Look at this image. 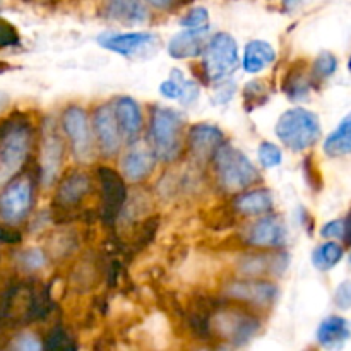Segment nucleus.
<instances>
[{"mask_svg":"<svg viewBox=\"0 0 351 351\" xmlns=\"http://www.w3.org/2000/svg\"><path fill=\"white\" fill-rule=\"evenodd\" d=\"M31 144L33 127L26 117L14 115L0 123V184L23 168Z\"/></svg>","mask_w":351,"mask_h":351,"instance_id":"obj_1","label":"nucleus"},{"mask_svg":"<svg viewBox=\"0 0 351 351\" xmlns=\"http://www.w3.org/2000/svg\"><path fill=\"white\" fill-rule=\"evenodd\" d=\"M219 185L226 192H240L252 187L261 180V175L252 161L232 144H221L211 158Z\"/></svg>","mask_w":351,"mask_h":351,"instance_id":"obj_2","label":"nucleus"},{"mask_svg":"<svg viewBox=\"0 0 351 351\" xmlns=\"http://www.w3.org/2000/svg\"><path fill=\"white\" fill-rule=\"evenodd\" d=\"M209 328L211 336L215 335L223 341L242 346L261 331V319L247 308L218 305L209 317Z\"/></svg>","mask_w":351,"mask_h":351,"instance_id":"obj_3","label":"nucleus"},{"mask_svg":"<svg viewBox=\"0 0 351 351\" xmlns=\"http://www.w3.org/2000/svg\"><path fill=\"white\" fill-rule=\"evenodd\" d=\"M274 132L288 149L305 151L321 139V123L314 112L297 106L278 119Z\"/></svg>","mask_w":351,"mask_h":351,"instance_id":"obj_4","label":"nucleus"},{"mask_svg":"<svg viewBox=\"0 0 351 351\" xmlns=\"http://www.w3.org/2000/svg\"><path fill=\"white\" fill-rule=\"evenodd\" d=\"M182 115L167 106H156L151 115L149 137L156 158L163 161L177 160L182 149Z\"/></svg>","mask_w":351,"mask_h":351,"instance_id":"obj_5","label":"nucleus"},{"mask_svg":"<svg viewBox=\"0 0 351 351\" xmlns=\"http://www.w3.org/2000/svg\"><path fill=\"white\" fill-rule=\"evenodd\" d=\"M202 55L204 74L211 81H223L239 67V47L228 33H216L211 36L202 50Z\"/></svg>","mask_w":351,"mask_h":351,"instance_id":"obj_6","label":"nucleus"},{"mask_svg":"<svg viewBox=\"0 0 351 351\" xmlns=\"http://www.w3.org/2000/svg\"><path fill=\"white\" fill-rule=\"evenodd\" d=\"M62 129L69 137L74 156L77 161L88 163L93 160V127L86 110L79 105H71L62 113Z\"/></svg>","mask_w":351,"mask_h":351,"instance_id":"obj_7","label":"nucleus"},{"mask_svg":"<svg viewBox=\"0 0 351 351\" xmlns=\"http://www.w3.org/2000/svg\"><path fill=\"white\" fill-rule=\"evenodd\" d=\"M33 182L27 175L14 178L0 194V218L7 225L23 221L33 206Z\"/></svg>","mask_w":351,"mask_h":351,"instance_id":"obj_8","label":"nucleus"},{"mask_svg":"<svg viewBox=\"0 0 351 351\" xmlns=\"http://www.w3.org/2000/svg\"><path fill=\"white\" fill-rule=\"evenodd\" d=\"M98 182L99 191H101V209L99 216L106 225H113L120 215L122 208L127 201V189L125 182L110 167L98 168Z\"/></svg>","mask_w":351,"mask_h":351,"instance_id":"obj_9","label":"nucleus"},{"mask_svg":"<svg viewBox=\"0 0 351 351\" xmlns=\"http://www.w3.org/2000/svg\"><path fill=\"white\" fill-rule=\"evenodd\" d=\"M64 141L53 122L47 120L40 141V178L45 187H50L58 177L64 161Z\"/></svg>","mask_w":351,"mask_h":351,"instance_id":"obj_10","label":"nucleus"},{"mask_svg":"<svg viewBox=\"0 0 351 351\" xmlns=\"http://www.w3.org/2000/svg\"><path fill=\"white\" fill-rule=\"evenodd\" d=\"M225 295L230 300H237L249 307L267 308L276 302L280 290L271 281L240 280L226 285Z\"/></svg>","mask_w":351,"mask_h":351,"instance_id":"obj_11","label":"nucleus"},{"mask_svg":"<svg viewBox=\"0 0 351 351\" xmlns=\"http://www.w3.org/2000/svg\"><path fill=\"white\" fill-rule=\"evenodd\" d=\"M93 130H95L96 141H98L99 151L105 156L112 158L119 153L120 143H122V132H120L119 122H117L113 105H99L93 113Z\"/></svg>","mask_w":351,"mask_h":351,"instance_id":"obj_12","label":"nucleus"},{"mask_svg":"<svg viewBox=\"0 0 351 351\" xmlns=\"http://www.w3.org/2000/svg\"><path fill=\"white\" fill-rule=\"evenodd\" d=\"M245 242L257 249H280L287 243V226L276 215L257 219L245 233Z\"/></svg>","mask_w":351,"mask_h":351,"instance_id":"obj_13","label":"nucleus"},{"mask_svg":"<svg viewBox=\"0 0 351 351\" xmlns=\"http://www.w3.org/2000/svg\"><path fill=\"white\" fill-rule=\"evenodd\" d=\"M288 263L290 259L287 254H247L240 259L237 271L245 278L281 276Z\"/></svg>","mask_w":351,"mask_h":351,"instance_id":"obj_14","label":"nucleus"},{"mask_svg":"<svg viewBox=\"0 0 351 351\" xmlns=\"http://www.w3.org/2000/svg\"><path fill=\"white\" fill-rule=\"evenodd\" d=\"M91 191V180L82 171H71L60 182L55 194V209L65 213L75 208Z\"/></svg>","mask_w":351,"mask_h":351,"instance_id":"obj_15","label":"nucleus"},{"mask_svg":"<svg viewBox=\"0 0 351 351\" xmlns=\"http://www.w3.org/2000/svg\"><path fill=\"white\" fill-rule=\"evenodd\" d=\"M223 141H225V137H223L221 130L215 125H209V123L194 125L187 137L189 151L199 161L211 160L216 149L223 144Z\"/></svg>","mask_w":351,"mask_h":351,"instance_id":"obj_16","label":"nucleus"},{"mask_svg":"<svg viewBox=\"0 0 351 351\" xmlns=\"http://www.w3.org/2000/svg\"><path fill=\"white\" fill-rule=\"evenodd\" d=\"M156 165V154L153 149H147L143 144H136L130 147L122 158V173L130 182H141L146 177H149Z\"/></svg>","mask_w":351,"mask_h":351,"instance_id":"obj_17","label":"nucleus"},{"mask_svg":"<svg viewBox=\"0 0 351 351\" xmlns=\"http://www.w3.org/2000/svg\"><path fill=\"white\" fill-rule=\"evenodd\" d=\"M154 41V34L151 33H143V31H137V33H125V34H101L98 38V43L101 45L106 50L113 51V53L123 55V57H130V55L137 53L143 48L149 47Z\"/></svg>","mask_w":351,"mask_h":351,"instance_id":"obj_18","label":"nucleus"},{"mask_svg":"<svg viewBox=\"0 0 351 351\" xmlns=\"http://www.w3.org/2000/svg\"><path fill=\"white\" fill-rule=\"evenodd\" d=\"M206 33H208V27H202V29H185L182 33L173 34L171 40L168 41V55L171 58H177V60L197 57L204 50Z\"/></svg>","mask_w":351,"mask_h":351,"instance_id":"obj_19","label":"nucleus"},{"mask_svg":"<svg viewBox=\"0 0 351 351\" xmlns=\"http://www.w3.org/2000/svg\"><path fill=\"white\" fill-rule=\"evenodd\" d=\"M113 110H115L117 122H119L122 136L129 141L139 137L141 130H143V112H141L136 99L122 96L115 101Z\"/></svg>","mask_w":351,"mask_h":351,"instance_id":"obj_20","label":"nucleus"},{"mask_svg":"<svg viewBox=\"0 0 351 351\" xmlns=\"http://www.w3.org/2000/svg\"><path fill=\"white\" fill-rule=\"evenodd\" d=\"M106 16L125 26H136L149 19V12L143 0H108Z\"/></svg>","mask_w":351,"mask_h":351,"instance_id":"obj_21","label":"nucleus"},{"mask_svg":"<svg viewBox=\"0 0 351 351\" xmlns=\"http://www.w3.org/2000/svg\"><path fill=\"white\" fill-rule=\"evenodd\" d=\"M312 88V77L307 64L298 60L291 65L283 77V93L291 101H304Z\"/></svg>","mask_w":351,"mask_h":351,"instance_id":"obj_22","label":"nucleus"},{"mask_svg":"<svg viewBox=\"0 0 351 351\" xmlns=\"http://www.w3.org/2000/svg\"><path fill=\"white\" fill-rule=\"evenodd\" d=\"M273 192L267 189H256L237 195L233 201V209L243 216H263L273 209Z\"/></svg>","mask_w":351,"mask_h":351,"instance_id":"obj_23","label":"nucleus"},{"mask_svg":"<svg viewBox=\"0 0 351 351\" xmlns=\"http://www.w3.org/2000/svg\"><path fill=\"white\" fill-rule=\"evenodd\" d=\"M276 60L273 45L263 40H252L245 45L243 51V69L249 74H259Z\"/></svg>","mask_w":351,"mask_h":351,"instance_id":"obj_24","label":"nucleus"},{"mask_svg":"<svg viewBox=\"0 0 351 351\" xmlns=\"http://www.w3.org/2000/svg\"><path fill=\"white\" fill-rule=\"evenodd\" d=\"M351 331L346 319L331 315L324 319L317 329V341L324 348H341L350 339Z\"/></svg>","mask_w":351,"mask_h":351,"instance_id":"obj_25","label":"nucleus"},{"mask_svg":"<svg viewBox=\"0 0 351 351\" xmlns=\"http://www.w3.org/2000/svg\"><path fill=\"white\" fill-rule=\"evenodd\" d=\"M324 153L329 158H341L351 153V113L341 120L336 130L324 143Z\"/></svg>","mask_w":351,"mask_h":351,"instance_id":"obj_26","label":"nucleus"},{"mask_svg":"<svg viewBox=\"0 0 351 351\" xmlns=\"http://www.w3.org/2000/svg\"><path fill=\"white\" fill-rule=\"evenodd\" d=\"M343 256H345V250L339 243L326 242L315 247L312 252V264L319 271H331L343 259Z\"/></svg>","mask_w":351,"mask_h":351,"instance_id":"obj_27","label":"nucleus"},{"mask_svg":"<svg viewBox=\"0 0 351 351\" xmlns=\"http://www.w3.org/2000/svg\"><path fill=\"white\" fill-rule=\"evenodd\" d=\"M269 98V84L263 79H254V81L247 82V86L243 88V105H245L247 112H252V110L266 105Z\"/></svg>","mask_w":351,"mask_h":351,"instance_id":"obj_28","label":"nucleus"},{"mask_svg":"<svg viewBox=\"0 0 351 351\" xmlns=\"http://www.w3.org/2000/svg\"><path fill=\"white\" fill-rule=\"evenodd\" d=\"M336 69H338V60H336L335 55H332L331 51H322V53L315 58L314 65H312V82L326 81V79H329L335 74Z\"/></svg>","mask_w":351,"mask_h":351,"instance_id":"obj_29","label":"nucleus"},{"mask_svg":"<svg viewBox=\"0 0 351 351\" xmlns=\"http://www.w3.org/2000/svg\"><path fill=\"white\" fill-rule=\"evenodd\" d=\"M187 81L189 79H185L184 72H182L180 69H173V71L170 72V77L160 84V93L168 99H180Z\"/></svg>","mask_w":351,"mask_h":351,"instance_id":"obj_30","label":"nucleus"},{"mask_svg":"<svg viewBox=\"0 0 351 351\" xmlns=\"http://www.w3.org/2000/svg\"><path fill=\"white\" fill-rule=\"evenodd\" d=\"M180 24L185 29H202V27H209V12L206 7H194L189 10L184 17L180 19Z\"/></svg>","mask_w":351,"mask_h":351,"instance_id":"obj_31","label":"nucleus"},{"mask_svg":"<svg viewBox=\"0 0 351 351\" xmlns=\"http://www.w3.org/2000/svg\"><path fill=\"white\" fill-rule=\"evenodd\" d=\"M45 348L47 350H74L75 343L69 336V332L64 328L57 326L50 331L47 341H45Z\"/></svg>","mask_w":351,"mask_h":351,"instance_id":"obj_32","label":"nucleus"},{"mask_svg":"<svg viewBox=\"0 0 351 351\" xmlns=\"http://www.w3.org/2000/svg\"><path fill=\"white\" fill-rule=\"evenodd\" d=\"M281 149L276 144L269 143V141H264L259 146V163L264 168L271 170V168L278 167L281 163Z\"/></svg>","mask_w":351,"mask_h":351,"instance_id":"obj_33","label":"nucleus"},{"mask_svg":"<svg viewBox=\"0 0 351 351\" xmlns=\"http://www.w3.org/2000/svg\"><path fill=\"white\" fill-rule=\"evenodd\" d=\"M304 177H305V180H307L308 187H311L312 191H321V189H322L321 170H319V167L315 165L314 158H312V156H307L304 160Z\"/></svg>","mask_w":351,"mask_h":351,"instance_id":"obj_34","label":"nucleus"},{"mask_svg":"<svg viewBox=\"0 0 351 351\" xmlns=\"http://www.w3.org/2000/svg\"><path fill=\"white\" fill-rule=\"evenodd\" d=\"M21 264H23L24 269L36 271L47 264V257L40 249H29L21 256Z\"/></svg>","mask_w":351,"mask_h":351,"instance_id":"obj_35","label":"nucleus"},{"mask_svg":"<svg viewBox=\"0 0 351 351\" xmlns=\"http://www.w3.org/2000/svg\"><path fill=\"white\" fill-rule=\"evenodd\" d=\"M16 45H19V33H17V29L10 23L0 19V50L2 48L16 47Z\"/></svg>","mask_w":351,"mask_h":351,"instance_id":"obj_36","label":"nucleus"},{"mask_svg":"<svg viewBox=\"0 0 351 351\" xmlns=\"http://www.w3.org/2000/svg\"><path fill=\"white\" fill-rule=\"evenodd\" d=\"M335 305L341 311H348L351 307V281H343L335 291Z\"/></svg>","mask_w":351,"mask_h":351,"instance_id":"obj_37","label":"nucleus"},{"mask_svg":"<svg viewBox=\"0 0 351 351\" xmlns=\"http://www.w3.org/2000/svg\"><path fill=\"white\" fill-rule=\"evenodd\" d=\"M199 93H201V88H199L197 82L192 81V79H189L187 84H185L184 93H182V96H180V99H178V101H180L182 105H185V106L194 105V103L197 101V98H199Z\"/></svg>","mask_w":351,"mask_h":351,"instance_id":"obj_38","label":"nucleus"},{"mask_svg":"<svg viewBox=\"0 0 351 351\" xmlns=\"http://www.w3.org/2000/svg\"><path fill=\"white\" fill-rule=\"evenodd\" d=\"M321 235L324 237V239L341 240L343 239V218L335 219V221H329L328 225L322 226Z\"/></svg>","mask_w":351,"mask_h":351,"instance_id":"obj_39","label":"nucleus"},{"mask_svg":"<svg viewBox=\"0 0 351 351\" xmlns=\"http://www.w3.org/2000/svg\"><path fill=\"white\" fill-rule=\"evenodd\" d=\"M14 348L23 351H36L41 348V343L33 335H21L14 341Z\"/></svg>","mask_w":351,"mask_h":351,"instance_id":"obj_40","label":"nucleus"},{"mask_svg":"<svg viewBox=\"0 0 351 351\" xmlns=\"http://www.w3.org/2000/svg\"><path fill=\"white\" fill-rule=\"evenodd\" d=\"M343 242L351 247V211L343 218Z\"/></svg>","mask_w":351,"mask_h":351,"instance_id":"obj_41","label":"nucleus"},{"mask_svg":"<svg viewBox=\"0 0 351 351\" xmlns=\"http://www.w3.org/2000/svg\"><path fill=\"white\" fill-rule=\"evenodd\" d=\"M308 2H311V0H283V9L287 10V12H293V10H298L304 5H307Z\"/></svg>","mask_w":351,"mask_h":351,"instance_id":"obj_42","label":"nucleus"},{"mask_svg":"<svg viewBox=\"0 0 351 351\" xmlns=\"http://www.w3.org/2000/svg\"><path fill=\"white\" fill-rule=\"evenodd\" d=\"M7 105H9V95L3 91H0V112H2Z\"/></svg>","mask_w":351,"mask_h":351,"instance_id":"obj_43","label":"nucleus"},{"mask_svg":"<svg viewBox=\"0 0 351 351\" xmlns=\"http://www.w3.org/2000/svg\"><path fill=\"white\" fill-rule=\"evenodd\" d=\"M151 3H153L154 7H160V9H165V7H168L171 3V0H149Z\"/></svg>","mask_w":351,"mask_h":351,"instance_id":"obj_44","label":"nucleus"},{"mask_svg":"<svg viewBox=\"0 0 351 351\" xmlns=\"http://www.w3.org/2000/svg\"><path fill=\"white\" fill-rule=\"evenodd\" d=\"M348 69L351 71V58H350V62H348Z\"/></svg>","mask_w":351,"mask_h":351,"instance_id":"obj_45","label":"nucleus"},{"mask_svg":"<svg viewBox=\"0 0 351 351\" xmlns=\"http://www.w3.org/2000/svg\"><path fill=\"white\" fill-rule=\"evenodd\" d=\"M350 263H351V256H350Z\"/></svg>","mask_w":351,"mask_h":351,"instance_id":"obj_46","label":"nucleus"}]
</instances>
